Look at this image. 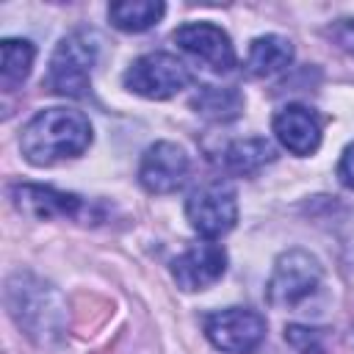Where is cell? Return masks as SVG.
<instances>
[{"label":"cell","mask_w":354,"mask_h":354,"mask_svg":"<svg viewBox=\"0 0 354 354\" xmlns=\"http://www.w3.org/2000/svg\"><path fill=\"white\" fill-rule=\"evenodd\" d=\"M91 122L75 108H44L19 133V149L33 166L80 158L91 147Z\"/></svg>","instance_id":"2"},{"label":"cell","mask_w":354,"mask_h":354,"mask_svg":"<svg viewBox=\"0 0 354 354\" xmlns=\"http://www.w3.org/2000/svg\"><path fill=\"white\" fill-rule=\"evenodd\" d=\"M6 310L30 343L41 348L64 343L69 326V307L61 290L47 279L30 271L11 274L6 282Z\"/></svg>","instance_id":"1"},{"label":"cell","mask_w":354,"mask_h":354,"mask_svg":"<svg viewBox=\"0 0 354 354\" xmlns=\"http://www.w3.org/2000/svg\"><path fill=\"white\" fill-rule=\"evenodd\" d=\"M332 33L340 41V47H346L348 53H354V19H340Z\"/></svg>","instance_id":"20"},{"label":"cell","mask_w":354,"mask_h":354,"mask_svg":"<svg viewBox=\"0 0 354 354\" xmlns=\"http://www.w3.org/2000/svg\"><path fill=\"white\" fill-rule=\"evenodd\" d=\"M97 36L91 30H72L66 33L47 64L44 86L69 100H80L91 88V69L97 64Z\"/></svg>","instance_id":"3"},{"label":"cell","mask_w":354,"mask_h":354,"mask_svg":"<svg viewBox=\"0 0 354 354\" xmlns=\"http://www.w3.org/2000/svg\"><path fill=\"white\" fill-rule=\"evenodd\" d=\"M188 224L205 241L227 235L238 221V194L230 180H213L199 185L185 202Z\"/></svg>","instance_id":"5"},{"label":"cell","mask_w":354,"mask_h":354,"mask_svg":"<svg viewBox=\"0 0 354 354\" xmlns=\"http://www.w3.org/2000/svg\"><path fill=\"white\" fill-rule=\"evenodd\" d=\"M285 340H290L296 348L301 351H318L321 343H318V332L315 329H307V326H288L285 329Z\"/></svg>","instance_id":"18"},{"label":"cell","mask_w":354,"mask_h":354,"mask_svg":"<svg viewBox=\"0 0 354 354\" xmlns=\"http://www.w3.org/2000/svg\"><path fill=\"white\" fill-rule=\"evenodd\" d=\"M243 105V94L232 86H202L191 100V108L207 122H232L241 116Z\"/></svg>","instance_id":"15"},{"label":"cell","mask_w":354,"mask_h":354,"mask_svg":"<svg viewBox=\"0 0 354 354\" xmlns=\"http://www.w3.org/2000/svg\"><path fill=\"white\" fill-rule=\"evenodd\" d=\"M324 282V268L315 254L307 249H288L274 260L266 296L277 310H299L304 307Z\"/></svg>","instance_id":"4"},{"label":"cell","mask_w":354,"mask_h":354,"mask_svg":"<svg viewBox=\"0 0 354 354\" xmlns=\"http://www.w3.org/2000/svg\"><path fill=\"white\" fill-rule=\"evenodd\" d=\"M11 202L19 213L36 218V221H53V218H83L88 213V205L77 194L58 191L53 185H36V183H17L11 185Z\"/></svg>","instance_id":"10"},{"label":"cell","mask_w":354,"mask_h":354,"mask_svg":"<svg viewBox=\"0 0 354 354\" xmlns=\"http://www.w3.org/2000/svg\"><path fill=\"white\" fill-rule=\"evenodd\" d=\"M293 61V41L277 33L257 36L246 53V72L252 77H271Z\"/></svg>","instance_id":"14"},{"label":"cell","mask_w":354,"mask_h":354,"mask_svg":"<svg viewBox=\"0 0 354 354\" xmlns=\"http://www.w3.org/2000/svg\"><path fill=\"white\" fill-rule=\"evenodd\" d=\"M337 180H340L346 188H354V141H351V144L343 149V155H340Z\"/></svg>","instance_id":"19"},{"label":"cell","mask_w":354,"mask_h":354,"mask_svg":"<svg viewBox=\"0 0 354 354\" xmlns=\"http://www.w3.org/2000/svg\"><path fill=\"white\" fill-rule=\"evenodd\" d=\"M188 155L180 144L174 141H155L152 147L144 149L141 163H138V183L144 191L149 194H174L177 188H183L185 177H188Z\"/></svg>","instance_id":"9"},{"label":"cell","mask_w":354,"mask_h":354,"mask_svg":"<svg viewBox=\"0 0 354 354\" xmlns=\"http://www.w3.org/2000/svg\"><path fill=\"white\" fill-rule=\"evenodd\" d=\"M274 136L290 155H315L321 147V119L304 105H285L274 116Z\"/></svg>","instance_id":"12"},{"label":"cell","mask_w":354,"mask_h":354,"mask_svg":"<svg viewBox=\"0 0 354 354\" xmlns=\"http://www.w3.org/2000/svg\"><path fill=\"white\" fill-rule=\"evenodd\" d=\"M277 158V149L268 138L263 136H249V138H238V141H230L224 149H221V158L218 163L230 171V174H257L266 163H271Z\"/></svg>","instance_id":"13"},{"label":"cell","mask_w":354,"mask_h":354,"mask_svg":"<svg viewBox=\"0 0 354 354\" xmlns=\"http://www.w3.org/2000/svg\"><path fill=\"white\" fill-rule=\"evenodd\" d=\"M224 271H227V252L221 243L213 241L194 243L171 260V277L177 288H183L185 293L207 290L224 277Z\"/></svg>","instance_id":"11"},{"label":"cell","mask_w":354,"mask_h":354,"mask_svg":"<svg viewBox=\"0 0 354 354\" xmlns=\"http://www.w3.org/2000/svg\"><path fill=\"white\" fill-rule=\"evenodd\" d=\"M205 337L224 354H254L266 340V318L249 307L216 310L205 318Z\"/></svg>","instance_id":"7"},{"label":"cell","mask_w":354,"mask_h":354,"mask_svg":"<svg viewBox=\"0 0 354 354\" xmlns=\"http://www.w3.org/2000/svg\"><path fill=\"white\" fill-rule=\"evenodd\" d=\"M36 47L28 39H3L0 41V83L6 91L22 86L33 69Z\"/></svg>","instance_id":"17"},{"label":"cell","mask_w":354,"mask_h":354,"mask_svg":"<svg viewBox=\"0 0 354 354\" xmlns=\"http://www.w3.org/2000/svg\"><path fill=\"white\" fill-rule=\"evenodd\" d=\"M188 66L169 53H147L136 58L124 72V88L147 100H169L188 88Z\"/></svg>","instance_id":"6"},{"label":"cell","mask_w":354,"mask_h":354,"mask_svg":"<svg viewBox=\"0 0 354 354\" xmlns=\"http://www.w3.org/2000/svg\"><path fill=\"white\" fill-rule=\"evenodd\" d=\"M166 14V6L160 0H124L108 6V19L113 28L124 33H144L155 28Z\"/></svg>","instance_id":"16"},{"label":"cell","mask_w":354,"mask_h":354,"mask_svg":"<svg viewBox=\"0 0 354 354\" xmlns=\"http://www.w3.org/2000/svg\"><path fill=\"white\" fill-rule=\"evenodd\" d=\"M174 44L188 53L194 61L205 64L210 72H230L235 66V47L227 30L213 22H185L171 33Z\"/></svg>","instance_id":"8"}]
</instances>
